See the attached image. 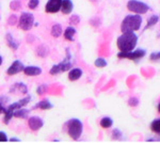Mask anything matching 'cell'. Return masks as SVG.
I'll use <instances>...</instances> for the list:
<instances>
[{
  "label": "cell",
  "mask_w": 160,
  "mask_h": 143,
  "mask_svg": "<svg viewBox=\"0 0 160 143\" xmlns=\"http://www.w3.org/2000/svg\"><path fill=\"white\" fill-rule=\"evenodd\" d=\"M10 141H19V139H17V138H12V139H10Z\"/></svg>",
  "instance_id": "cell-34"
},
{
  "label": "cell",
  "mask_w": 160,
  "mask_h": 143,
  "mask_svg": "<svg viewBox=\"0 0 160 143\" xmlns=\"http://www.w3.org/2000/svg\"><path fill=\"white\" fill-rule=\"evenodd\" d=\"M151 129H152V131H154V132H156V134L160 135V119L159 120H155V121L152 122Z\"/></svg>",
  "instance_id": "cell-24"
},
{
  "label": "cell",
  "mask_w": 160,
  "mask_h": 143,
  "mask_svg": "<svg viewBox=\"0 0 160 143\" xmlns=\"http://www.w3.org/2000/svg\"><path fill=\"white\" fill-rule=\"evenodd\" d=\"M83 125L78 119H71L68 122V132L73 140H78L82 135Z\"/></svg>",
  "instance_id": "cell-4"
},
{
  "label": "cell",
  "mask_w": 160,
  "mask_h": 143,
  "mask_svg": "<svg viewBox=\"0 0 160 143\" xmlns=\"http://www.w3.org/2000/svg\"><path fill=\"white\" fill-rule=\"evenodd\" d=\"M112 137H113V139H121V137H122V132L118 130V129H113Z\"/></svg>",
  "instance_id": "cell-32"
},
{
  "label": "cell",
  "mask_w": 160,
  "mask_h": 143,
  "mask_svg": "<svg viewBox=\"0 0 160 143\" xmlns=\"http://www.w3.org/2000/svg\"><path fill=\"white\" fill-rule=\"evenodd\" d=\"M127 9L130 12H133L136 14H145L148 12L149 7L146 3L142 1H138V0H129L127 2Z\"/></svg>",
  "instance_id": "cell-5"
},
{
  "label": "cell",
  "mask_w": 160,
  "mask_h": 143,
  "mask_svg": "<svg viewBox=\"0 0 160 143\" xmlns=\"http://www.w3.org/2000/svg\"><path fill=\"white\" fill-rule=\"evenodd\" d=\"M158 20H159V16L158 15H153V16H151L148 18V25H146V27H145V30L146 29H149L151 27H153V26H155L158 23Z\"/></svg>",
  "instance_id": "cell-23"
},
{
  "label": "cell",
  "mask_w": 160,
  "mask_h": 143,
  "mask_svg": "<svg viewBox=\"0 0 160 143\" xmlns=\"http://www.w3.org/2000/svg\"><path fill=\"white\" fill-rule=\"evenodd\" d=\"M29 112H30V111L28 110V109L19 108V109H17V110L14 111V113H13V116H15V118H19V119H27Z\"/></svg>",
  "instance_id": "cell-18"
},
{
  "label": "cell",
  "mask_w": 160,
  "mask_h": 143,
  "mask_svg": "<svg viewBox=\"0 0 160 143\" xmlns=\"http://www.w3.org/2000/svg\"><path fill=\"white\" fill-rule=\"evenodd\" d=\"M158 111L160 112V103H159V105H158Z\"/></svg>",
  "instance_id": "cell-36"
},
{
  "label": "cell",
  "mask_w": 160,
  "mask_h": 143,
  "mask_svg": "<svg viewBox=\"0 0 160 143\" xmlns=\"http://www.w3.org/2000/svg\"><path fill=\"white\" fill-rule=\"evenodd\" d=\"M138 43V36L135 32H125L118 36L117 45L121 51H131L136 48Z\"/></svg>",
  "instance_id": "cell-1"
},
{
  "label": "cell",
  "mask_w": 160,
  "mask_h": 143,
  "mask_svg": "<svg viewBox=\"0 0 160 143\" xmlns=\"http://www.w3.org/2000/svg\"><path fill=\"white\" fill-rule=\"evenodd\" d=\"M51 35L53 36V38H59V36H61L62 34V27L60 24H56L52 26V28H51Z\"/></svg>",
  "instance_id": "cell-21"
},
{
  "label": "cell",
  "mask_w": 160,
  "mask_h": 143,
  "mask_svg": "<svg viewBox=\"0 0 160 143\" xmlns=\"http://www.w3.org/2000/svg\"><path fill=\"white\" fill-rule=\"evenodd\" d=\"M11 92H17V93H20V94H27L28 92V88L27 85L25 84H22V82H17V84H15L13 87L11 88Z\"/></svg>",
  "instance_id": "cell-14"
},
{
  "label": "cell",
  "mask_w": 160,
  "mask_h": 143,
  "mask_svg": "<svg viewBox=\"0 0 160 143\" xmlns=\"http://www.w3.org/2000/svg\"><path fill=\"white\" fill-rule=\"evenodd\" d=\"M30 100H31V97L28 96V97H25V98H22V100L16 101V103H13L10 106H8L6 108V111H4V113H3L4 114V119H3L4 124H9V122L11 121V119L13 118L14 111L19 108H22L24 106L27 105V104H29Z\"/></svg>",
  "instance_id": "cell-3"
},
{
  "label": "cell",
  "mask_w": 160,
  "mask_h": 143,
  "mask_svg": "<svg viewBox=\"0 0 160 143\" xmlns=\"http://www.w3.org/2000/svg\"><path fill=\"white\" fill-rule=\"evenodd\" d=\"M24 69H25L24 64L20 61H18V60H16V61L13 62L12 65L7 69V74L9 75V76H13V75H16L20 72H22Z\"/></svg>",
  "instance_id": "cell-9"
},
{
  "label": "cell",
  "mask_w": 160,
  "mask_h": 143,
  "mask_svg": "<svg viewBox=\"0 0 160 143\" xmlns=\"http://www.w3.org/2000/svg\"><path fill=\"white\" fill-rule=\"evenodd\" d=\"M149 59H151V61H158L160 60V51H155L149 56Z\"/></svg>",
  "instance_id": "cell-30"
},
{
  "label": "cell",
  "mask_w": 160,
  "mask_h": 143,
  "mask_svg": "<svg viewBox=\"0 0 160 143\" xmlns=\"http://www.w3.org/2000/svg\"><path fill=\"white\" fill-rule=\"evenodd\" d=\"M7 141H8V137L6 132L0 131V142H7Z\"/></svg>",
  "instance_id": "cell-33"
},
{
  "label": "cell",
  "mask_w": 160,
  "mask_h": 143,
  "mask_svg": "<svg viewBox=\"0 0 160 143\" xmlns=\"http://www.w3.org/2000/svg\"><path fill=\"white\" fill-rule=\"evenodd\" d=\"M28 125H29L31 130L37 131V130H40L43 127L44 122H43V120L41 118H38V116H31L29 119V121H28Z\"/></svg>",
  "instance_id": "cell-10"
},
{
  "label": "cell",
  "mask_w": 160,
  "mask_h": 143,
  "mask_svg": "<svg viewBox=\"0 0 160 143\" xmlns=\"http://www.w3.org/2000/svg\"><path fill=\"white\" fill-rule=\"evenodd\" d=\"M37 54L38 57H41V58H45V57H47L48 54H49V49H48L47 46L41 45L40 47L37 49Z\"/></svg>",
  "instance_id": "cell-20"
},
{
  "label": "cell",
  "mask_w": 160,
  "mask_h": 143,
  "mask_svg": "<svg viewBox=\"0 0 160 143\" xmlns=\"http://www.w3.org/2000/svg\"><path fill=\"white\" fill-rule=\"evenodd\" d=\"M17 20H18V18H17V15L12 14V15H10L9 19H8V24L11 25V26H14L15 24H17Z\"/></svg>",
  "instance_id": "cell-27"
},
{
  "label": "cell",
  "mask_w": 160,
  "mask_h": 143,
  "mask_svg": "<svg viewBox=\"0 0 160 143\" xmlns=\"http://www.w3.org/2000/svg\"><path fill=\"white\" fill-rule=\"evenodd\" d=\"M76 34V29L74 27H68L64 31V38L68 41H71L73 42L74 41V35Z\"/></svg>",
  "instance_id": "cell-19"
},
{
  "label": "cell",
  "mask_w": 160,
  "mask_h": 143,
  "mask_svg": "<svg viewBox=\"0 0 160 143\" xmlns=\"http://www.w3.org/2000/svg\"><path fill=\"white\" fill-rule=\"evenodd\" d=\"M139 104V100L136 97H131L128 100V105L131 106V107H136V106H138Z\"/></svg>",
  "instance_id": "cell-31"
},
{
  "label": "cell",
  "mask_w": 160,
  "mask_h": 143,
  "mask_svg": "<svg viewBox=\"0 0 160 143\" xmlns=\"http://www.w3.org/2000/svg\"><path fill=\"white\" fill-rule=\"evenodd\" d=\"M6 41H7L8 46H9L10 48H12L13 50H16V49L19 47V42L13 38V35L11 34V33H7Z\"/></svg>",
  "instance_id": "cell-13"
},
{
  "label": "cell",
  "mask_w": 160,
  "mask_h": 143,
  "mask_svg": "<svg viewBox=\"0 0 160 143\" xmlns=\"http://www.w3.org/2000/svg\"><path fill=\"white\" fill-rule=\"evenodd\" d=\"M37 92L38 95H44L46 92H47V84H41L40 87L38 88Z\"/></svg>",
  "instance_id": "cell-28"
},
{
  "label": "cell",
  "mask_w": 160,
  "mask_h": 143,
  "mask_svg": "<svg viewBox=\"0 0 160 143\" xmlns=\"http://www.w3.org/2000/svg\"><path fill=\"white\" fill-rule=\"evenodd\" d=\"M74 4L72 0H62L61 3V11L63 14H71L73 12Z\"/></svg>",
  "instance_id": "cell-11"
},
{
  "label": "cell",
  "mask_w": 160,
  "mask_h": 143,
  "mask_svg": "<svg viewBox=\"0 0 160 143\" xmlns=\"http://www.w3.org/2000/svg\"><path fill=\"white\" fill-rule=\"evenodd\" d=\"M1 63H2V57L0 56V65H1Z\"/></svg>",
  "instance_id": "cell-35"
},
{
  "label": "cell",
  "mask_w": 160,
  "mask_h": 143,
  "mask_svg": "<svg viewBox=\"0 0 160 143\" xmlns=\"http://www.w3.org/2000/svg\"><path fill=\"white\" fill-rule=\"evenodd\" d=\"M141 25H142V17L140 16V14L128 15V16H126L123 19L122 26H121V31L123 33L138 31L141 28Z\"/></svg>",
  "instance_id": "cell-2"
},
{
  "label": "cell",
  "mask_w": 160,
  "mask_h": 143,
  "mask_svg": "<svg viewBox=\"0 0 160 143\" xmlns=\"http://www.w3.org/2000/svg\"><path fill=\"white\" fill-rule=\"evenodd\" d=\"M61 3L62 0H48V2L46 3L45 11L47 13H58L61 10Z\"/></svg>",
  "instance_id": "cell-8"
},
{
  "label": "cell",
  "mask_w": 160,
  "mask_h": 143,
  "mask_svg": "<svg viewBox=\"0 0 160 143\" xmlns=\"http://www.w3.org/2000/svg\"><path fill=\"white\" fill-rule=\"evenodd\" d=\"M112 125H113V121L110 118H108V116H105V118L100 120V126L102 128H110Z\"/></svg>",
  "instance_id": "cell-22"
},
{
  "label": "cell",
  "mask_w": 160,
  "mask_h": 143,
  "mask_svg": "<svg viewBox=\"0 0 160 143\" xmlns=\"http://www.w3.org/2000/svg\"><path fill=\"white\" fill-rule=\"evenodd\" d=\"M41 109V110H49V109L52 108V104L50 103L48 100H41L38 105H35L33 109Z\"/></svg>",
  "instance_id": "cell-16"
},
{
  "label": "cell",
  "mask_w": 160,
  "mask_h": 143,
  "mask_svg": "<svg viewBox=\"0 0 160 143\" xmlns=\"http://www.w3.org/2000/svg\"><path fill=\"white\" fill-rule=\"evenodd\" d=\"M71 58L69 57H66V59L64 60L63 62H61V63H59V64H57L58 65V69H59V71L61 72H66V71H68L69 69L72 67V63H71Z\"/></svg>",
  "instance_id": "cell-17"
},
{
  "label": "cell",
  "mask_w": 160,
  "mask_h": 143,
  "mask_svg": "<svg viewBox=\"0 0 160 143\" xmlns=\"http://www.w3.org/2000/svg\"><path fill=\"white\" fill-rule=\"evenodd\" d=\"M146 54V51L144 49H136V50L131 51H120L118 54V57L120 59H129L137 61V60H140L143 58Z\"/></svg>",
  "instance_id": "cell-7"
},
{
  "label": "cell",
  "mask_w": 160,
  "mask_h": 143,
  "mask_svg": "<svg viewBox=\"0 0 160 143\" xmlns=\"http://www.w3.org/2000/svg\"><path fill=\"white\" fill-rule=\"evenodd\" d=\"M38 4H40V0H30L29 3H28V7L31 10H34L38 7Z\"/></svg>",
  "instance_id": "cell-29"
},
{
  "label": "cell",
  "mask_w": 160,
  "mask_h": 143,
  "mask_svg": "<svg viewBox=\"0 0 160 143\" xmlns=\"http://www.w3.org/2000/svg\"><path fill=\"white\" fill-rule=\"evenodd\" d=\"M10 9L12 11H18V10L22 9V2L19 0H13L11 3H10Z\"/></svg>",
  "instance_id": "cell-25"
},
{
  "label": "cell",
  "mask_w": 160,
  "mask_h": 143,
  "mask_svg": "<svg viewBox=\"0 0 160 143\" xmlns=\"http://www.w3.org/2000/svg\"><path fill=\"white\" fill-rule=\"evenodd\" d=\"M81 76H82V69H73L68 73V79L71 80V81L78 80Z\"/></svg>",
  "instance_id": "cell-15"
},
{
  "label": "cell",
  "mask_w": 160,
  "mask_h": 143,
  "mask_svg": "<svg viewBox=\"0 0 160 143\" xmlns=\"http://www.w3.org/2000/svg\"><path fill=\"white\" fill-rule=\"evenodd\" d=\"M22 72L27 76H38L42 74V69H40L38 66H26Z\"/></svg>",
  "instance_id": "cell-12"
},
{
  "label": "cell",
  "mask_w": 160,
  "mask_h": 143,
  "mask_svg": "<svg viewBox=\"0 0 160 143\" xmlns=\"http://www.w3.org/2000/svg\"><path fill=\"white\" fill-rule=\"evenodd\" d=\"M94 64H95V66L99 67V69H102V67L107 66V61H106L104 58H97L95 60Z\"/></svg>",
  "instance_id": "cell-26"
},
{
  "label": "cell",
  "mask_w": 160,
  "mask_h": 143,
  "mask_svg": "<svg viewBox=\"0 0 160 143\" xmlns=\"http://www.w3.org/2000/svg\"><path fill=\"white\" fill-rule=\"evenodd\" d=\"M34 24V16L31 13H22L18 20V27L24 31H29Z\"/></svg>",
  "instance_id": "cell-6"
}]
</instances>
